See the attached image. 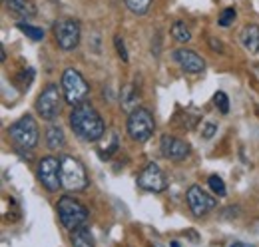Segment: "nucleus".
<instances>
[{"label":"nucleus","mask_w":259,"mask_h":247,"mask_svg":"<svg viewBox=\"0 0 259 247\" xmlns=\"http://www.w3.org/2000/svg\"><path fill=\"white\" fill-rule=\"evenodd\" d=\"M70 128L84 142H98L106 132V124L102 120V116L88 102L74 106V110L70 114Z\"/></svg>","instance_id":"obj_1"},{"label":"nucleus","mask_w":259,"mask_h":247,"mask_svg":"<svg viewBox=\"0 0 259 247\" xmlns=\"http://www.w3.org/2000/svg\"><path fill=\"white\" fill-rule=\"evenodd\" d=\"M8 134L12 138V142L16 144L18 150H34L38 146L40 140V132H38V122L34 120V116L26 114L20 120L10 124Z\"/></svg>","instance_id":"obj_2"},{"label":"nucleus","mask_w":259,"mask_h":247,"mask_svg":"<svg viewBox=\"0 0 259 247\" xmlns=\"http://www.w3.org/2000/svg\"><path fill=\"white\" fill-rule=\"evenodd\" d=\"M60 176H62V185L68 191H82V189L88 187L86 168L74 155H62L60 157Z\"/></svg>","instance_id":"obj_3"},{"label":"nucleus","mask_w":259,"mask_h":247,"mask_svg":"<svg viewBox=\"0 0 259 247\" xmlns=\"http://www.w3.org/2000/svg\"><path fill=\"white\" fill-rule=\"evenodd\" d=\"M154 130H156V122H154V116L150 114V110L136 108L134 112H130L128 122H126V132H128L132 142H138V144L148 142L152 138Z\"/></svg>","instance_id":"obj_4"},{"label":"nucleus","mask_w":259,"mask_h":247,"mask_svg":"<svg viewBox=\"0 0 259 247\" xmlns=\"http://www.w3.org/2000/svg\"><path fill=\"white\" fill-rule=\"evenodd\" d=\"M64 92H62V88L58 86V84H48L40 96L36 98V104H34V108H36V114L42 118V120H54L58 114H60V110H62V102H64Z\"/></svg>","instance_id":"obj_5"},{"label":"nucleus","mask_w":259,"mask_h":247,"mask_svg":"<svg viewBox=\"0 0 259 247\" xmlns=\"http://www.w3.org/2000/svg\"><path fill=\"white\" fill-rule=\"evenodd\" d=\"M62 92L68 104L72 106H80L88 100L90 96V86L88 82L84 80V76L74 70V68H66L64 74H62Z\"/></svg>","instance_id":"obj_6"},{"label":"nucleus","mask_w":259,"mask_h":247,"mask_svg":"<svg viewBox=\"0 0 259 247\" xmlns=\"http://www.w3.org/2000/svg\"><path fill=\"white\" fill-rule=\"evenodd\" d=\"M56 210H58L60 223L64 225L66 229H70V231H74L76 227L84 225L86 219H88V210H86L78 199H74V197H70V195H62V197L58 199Z\"/></svg>","instance_id":"obj_7"},{"label":"nucleus","mask_w":259,"mask_h":247,"mask_svg":"<svg viewBox=\"0 0 259 247\" xmlns=\"http://www.w3.org/2000/svg\"><path fill=\"white\" fill-rule=\"evenodd\" d=\"M54 38L56 44L60 46V50L70 52L80 44V36H82V28L80 22L74 18H62L58 22H54Z\"/></svg>","instance_id":"obj_8"},{"label":"nucleus","mask_w":259,"mask_h":247,"mask_svg":"<svg viewBox=\"0 0 259 247\" xmlns=\"http://www.w3.org/2000/svg\"><path fill=\"white\" fill-rule=\"evenodd\" d=\"M38 180L48 191H58L62 187V176H60V159L52 155H44L38 161Z\"/></svg>","instance_id":"obj_9"},{"label":"nucleus","mask_w":259,"mask_h":247,"mask_svg":"<svg viewBox=\"0 0 259 247\" xmlns=\"http://www.w3.org/2000/svg\"><path fill=\"white\" fill-rule=\"evenodd\" d=\"M186 199H188V205L195 217L207 216L211 210L218 208V197L209 195L201 185H192L186 193Z\"/></svg>","instance_id":"obj_10"},{"label":"nucleus","mask_w":259,"mask_h":247,"mask_svg":"<svg viewBox=\"0 0 259 247\" xmlns=\"http://www.w3.org/2000/svg\"><path fill=\"white\" fill-rule=\"evenodd\" d=\"M138 187L146 189V191H154V193H160L167 187V180L163 176V172L160 170L158 163L150 161L140 174H138Z\"/></svg>","instance_id":"obj_11"},{"label":"nucleus","mask_w":259,"mask_h":247,"mask_svg":"<svg viewBox=\"0 0 259 247\" xmlns=\"http://www.w3.org/2000/svg\"><path fill=\"white\" fill-rule=\"evenodd\" d=\"M160 148H162L163 157L171 159V161H182L190 155V144L176 138V136H169V134H163L162 140H160Z\"/></svg>","instance_id":"obj_12"},{"label":"nucleus","mask_w":259,"mask_h":247,"mask_svg":"<svg viewBox=\"0 0 259 247\" xmlns=\"http://www.w3.org/2000/svg\"><path fill=\"white\" fill-rule=\"evenodd\" d=\"M174 60L182 66V70H186L190 74H197L205 68V60L199 54H195L194 50H188V48H178L174 52Z\"/></svg>","instance_id":"obj_13"},{"label":"nucleus","mask_w":259,"mask_h":247,"mask_svg":"<svg viewBox=\"0 0 259 247\" xmlns=\"http://www.w3.org/2000/svg\"><path fill=\"white\" fill-rule=\"evenodd\" d=\"M241 44L245 46V50H249L251 54L259 52V26L257 24H247L241 30Z\"/></svg>","instance_id":"obj_14"},{"label":"nucleus","mask_w":259,"mask_h":247,"mask_svg":"<svg viewBox=\"0 0 259 247\" xmlns=\"http://www.w3.org/2000/svg\"><path fill=\"white\" fill-rule=\"evenodd\" d=\"M70 241H72V247H96L94 235H92V231H90L86 225L76 227V229L70 233Z\"/></svg>","instance_id":"obj_15"},{"label":"nucleus","mask_w":259,"mask_h":247,"mask_svg":"<svg viewBox=\"0 0 259 247\" xmlns=\"http://www.w3.org/2000/svg\"><path fill=\"white\" fill-rule=\"evenodd\" d=\"M6 2V8L10 12H14L16 16H22V18H30L36 14V6L30 0H4Z\"/></svg>","instance_id":"obj_16"},{"label":"nucleus","mask_w":259,"mask_h":247,"mask_svg":"<svg viewBox=\"0 0 259 247\" xmlns=\"http://www.w3.org/2000/svg\"><path fill=\"white\" fill-rule=\"evenodd\" d=\"M46 146L50 150H60L66 146V136H64V130L56 124H52L48 130H46Z\"/></svg>","instance_id":"obj_17"},{"label":"nucleus","mask_w":259,"mask_h":247,"mask_svg":"<svg viewBox=\"0 0 259 247\" xmlns=\"http://www.w3.org/2000/svg\"><path fill=\"white\" fill-rule=\"evenodd\" d=\"M171 38H174L176 42H180V44H186V42L192 40V32L186 26V22L178 20V22L171 24Z\"/></svg>","instance_id":"obj_18"},{"label":"nucleus","mask_w":259,"mask_h":247,"mask_svg":"<svg viewBox=\"0 0 259 247\" xmlns=\"http://www.w3.org/2000/svg\"><path fill=\"white\" fill-rule=\"evenodd\" d=\"M122 108L128 112H134L138 108V92L134 90V86H126L122 90Z\"/></svg>","instance_id":"obj_19"},{"label":"nucleus","mask_w":259,"mask_h":247,"mask_svg":"<svg viewBox=\"0 0 259 247\" xmlns=\"http://www.w3.org/2000/svg\"><path fill=\"white\" fill-rule=\"evenodd\" d=\"M16 28L20 32H24L28 38H32V40H44V30L42 28H38V26H32V24H26V22H18L16 24Z\"/></svg>","instance_id":"obj_20"},{"label":"nucleus","mask_w":259,"mask_h":247,"mask_svg":"<svg viewBox=\"0 0 259 247\" xmlns=\"http://www.w3.org/2000/svg\"><path fill=\"white\" fill-rule=\"evenodd\" d=\"M150 4H152V0H126L128 10L134 12V14H138V16L146 14L150 10Z\"/></svg>","instance_id":"obj_21"},{"label":"nucleus","mask_w":259,"mask_h":247,"mask_svg":"<svg viewBox=\"0 0 259 247\" xmlns=\"http://www.w3.org/2000/svg\"><path fill=\"white\" fill-rule=\"evenodd\" d=\"M207 184H209V189H211V191H213L218 197H224V195H227L226 184H224V180H222L220 176H209Z\"/></svg>","instance_id":"obj_22"},{"label":"nucleus","mask_w":259,"mask_h":247,"mask_svg":"<svg viewBox=\"0 0 259 247\" xmlns=\"http://www.w3.org/2000/svg\"><path fill=\"white\" fill-rule=\"evenodd\" d=\"M213 102H215V106H218L220 114H224V116H227V114H229V98H227L226 92H215V96H213Z\"/></svg>","instance_id":"obj_23"},{"label":"nucleus","mask_w":259,"mask_h":247,"mask_svg":"<svg viewBox=\"0 0 259 247\" xmlns=\"http://www.w3.org/2000/svg\"><path fill=\"white\" fill-rule=\"evenodd\" d=\"M235 16H237V12H235V8H226L222 14H220V26H224V28H227V26H231L233 22H235Z\"/></svg>","instance_id":"obj_24"},{"label":"nucleus","mask_w":259,"mask_h":247,"mask_svg":"<svg viewBox=\"0 0 259 247\" xmlns=\"http://www.w3.org/2000/svg\"><path fill=\"white\" fill-rule=\"evenodd\" d=\"M114 46H116V52H118V56L122 58L124 62H128V50H126V44H124V38L120 36V34H116L114 36Z\"/></svg>","instance_id":"obj_25"},{"label":"nucleus","mask_w":259,"mask_h":247,"mask_svg":"<svg viewBox=\"0 0 259 247\" xmlns=\"http://www.w3.org/2000/svg\"><path fill=\"white\" fill-rule=\"evenodd\" d=\"M215 132H218V126L213 122H207L203 126V130H201V136L205 138V140H209V138H213L215 136Z\"/></svg>","instance_id":"obj_26"},{"label":"nucleus","mask_w":259,"mask_h":247,"mask_svg":"<svg viewBox=\"0 0 259 247\" xmlns=\"http://www.w3.org/2000/svg\"><path fill=\"white\" fill-rule=\"evenodd\" d=\"M209 44L215 48V52H224V46H222V42H215V40L211 38V40H209Z\"/></svg>","instance_id":"obj_27"},{"label":"nucleus","mask_w":259,"mask_h":247,"mask_svg":"<svg viewBox=\"0 0 259 247\" xmlns=\"http://www.w3.org/2000/svg\"><path fill=\"white\" fill-rule=\"evenodd\" d=\"M229 247H253V245H249V243H243V241H235V243H231Z\"/></svg>","instance_id":"obj_28"},{"label":"nucleus","mask_w":259,"mask_h":247,"mask_svg":"<svg viewBox=\"0 0 259 247\" xmlns=\"http://www.w3.org/2000/svg\"><path fill=\"white\" fill-rule=\"evenodd\" d=\"M171 247H180V243L178 241H171Z\"/></svg>","instance_id":"obj_29"}]
</instances>
